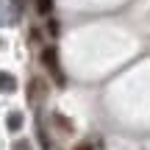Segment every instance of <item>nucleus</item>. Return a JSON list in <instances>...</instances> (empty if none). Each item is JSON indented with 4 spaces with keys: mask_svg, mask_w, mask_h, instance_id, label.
Segmentation results:
<instances>
[{
    "mask_svg": "<svg viewBox=\"0 0 150 150\" xmlns=\"http://www.w3.org/2000/svg\"><path fill=\"white\" fill-rule=\"evenodd\" d=\"M22 128V114L20 111H11L8 114V131H20Z\"/></svg>",
    "mask_w": 150,
    "mask_h": 150,
    "instance_id": "3",
    "label": "nucleus"
},
{
    "mask_svg": "<svg viewBox=\"0 0 150 150\" xmlns=\"http://www.w3.org/2000/svg\"><path fill=\"white\" fill-rule=\"evenodd\" d=\"M14 150H31V142H22V139H17V142H14Z\"/></svg>",
    "mask_w": 150,
    "mask_h": 150,
    "instance_id": "6",
    "label": "nucleus"
},
{
    "mask_svg": "<svg viewBox=\"0 0 150 150\" xmlns=\"http://www.w3.org/2000/svg\"><path fill=\"white\" fill-rule=\"evenodd\" d=\"M42 61H45V67L53 72L56 83L64 86V72H61V64H59V47H56V45H47V47L42 50Z\"/></svg>",
    "mask_w": 150,
    "mask_h": 150,
    "instance_id": "1",
    "label": "nucleus"
},
{
    "mask_svg": "<svg viewBox=\"0 0 150 150\" xmlns=\"http://www.w3.org/2000/svg\"><path fill=\"white\" fill-rule=\"evenodd\" d=\"M50 33H53V36L59 33V22H56V20H50Z\"/></svg>",
    "mask_w": 150,
    "mask_h": 150,
    "instance_id": "7",
    "label": "nucleus"
},
{
    "mask_svg": "<svg viewBox=\"0 0 150 150\" xmlns=\"http://www.w3.org/2000/svg\"><path fill=\"white\" fill-rule=\"evenodd\" d=\"M53 122H59L61 128H64V134H72V122H70V120H64L61 114H53Z\"/></svg>",
    "mask_w": 150,
    "mask_h": 150,
    "instance_id": "5",
    "label": "nucleus"
},
{
    "mask_svg": "<svg viewBox=\"0 0 150 150\" xmlns=\"http://www.w3.org/2000/svg\"><path fill=\"white\" fill-rule=\"evenodd\" d=\"M75 150H92V145H81V147H75Z\"/></svg>",
    "mask_w": 150,
    "mask_h": 150,
    "instance_id": "8",
    "label": "nucleus"
},
{
    "mask_svg": "<svg viewBox=\"0 0 150 150\" xmlns=\"http://www.w3.org/2000/svg\"><path fill=\"white\" fill-rule=\"evenodd\" d=\"M50 8H53V0H36V11H39L42 17H47Z\"/></svg>",
    "mask_w": 150,
    "mask_h": 150,
    "instance_id": "4",
    "label": "nucleus"
},
{
    "mask_svg": "<svg viewBox=\"0 0 150 150\" xmlns=\"http://www.w3.org/2000/svg\"><path fill=\"white\" fill-rule=\"evenodd\" d=\"M17 89V78L11 72H0V92H14Z\"/></svg>",
    "mask_w": 150,
    "mask_h": 150,
    "instance_id": "2",
    "label": "nucleus"
}]
</instances>
